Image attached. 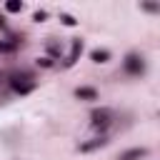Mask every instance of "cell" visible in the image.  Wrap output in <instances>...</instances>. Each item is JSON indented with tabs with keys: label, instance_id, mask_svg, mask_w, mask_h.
Masks as SVG:
<instances>
[{
	"label": "cell",
	"instance_id": "6da1fadb",
	"mask_svg": "<svg viewBox=\"0 0 160 160\" xmlns=\"http://www.w3.org/2000/svg\"><path fill=\"white\" fill-rule=\"evenodd\" d=\"M115 122H118V112H115L112 108H108V105L95 108V110L90 112V128H92L95 132H100V135H108V132L115 128Z\"/></svg>",
	"mask_w": 160,
	"mask_h": 160
},
{
	"label": "cell",
	"instance_id": "7a4b0ae2",
	"mask_svg": "<svg viewBox=\"0 0 160 160\" xmlns=\"http://www.w3.org/2000/svg\"><path fill=\"white\" fill-rule=\"evenodd\" d=\"M5 78H8L10 88H12L18 95H28V92H32V90H35V85H38L35 75H32V72H28V70H20V72H10V75H5Z\"/></svg>",
	"mask_w": 160,
	"mask_h": 160
},
{
	"label": "cell",
	"instance_id": "3957f363",
	"mask_svg": "<svg viewBox=\"0 0 160 160\" xmlns=\"http://www.w3.org/2000/svg\"><path fill=\"white\" fill-rule=\"evenodd\" d=\"M122 70H125V75H130V78H140V75H145L148 62H145V58H142L140 52H128L125 60H122Z\"/></svg>",
	"mask_w": 160,
	"mask_h": 160
},
{
	"label": "cell",
	"instance_id": "277c9868",
	"mask_svg": "<svg viewBox=\"0 0 160 160\" xmlns=\"http://www.w3.org/2000/svg\"><path fill=\"white\" fill-rule=\"evenodd\" d=\"M108 142H110V138H108V135H95V138H90L88 142H80V145H78V150H80V152H92V150L105 148Z\"/></svg>",
	"mask_w": 160,
	"mask_h": 160
},
{
	"label": "cell",
	"instance_id": "5b68a950",
	"mask_svg": "<svg viewBox=\"0 0 160 160\" xmlns=\"http://www.w3.org/2000/svg\"><path fill=\"white\" fill-rule=\"evenodd\" d=\"M148 155H150L148 148H128V150H122L115 160H142V158H148Z\"/></svg>",
	"mask_w": 160,
	"mask_h": 160
},
{
	"label": "cell",
	"instance_id": "8992f818",
	"mask_svg": "<svg viewBox=\"0 0 160 160\" xmlns=\"http://www.w3.org/2000/svg\"><path fill=\"white\" fill-rule=\"evenodd\" d=\"M75 98H78V100H98L100 92H98L95 88H90V85H80V88L75 90Z\"/></svg>",
	"mask_w": 160,
	"mask_h": 160
},
{
	"label": "cell",
	"instance_id": "52a82bcc",
	"mask_svg": "<svg viewBox=\"0 0 160 160\" xmlns=\"http://www.w3.org/2000/svg\"><path fill=\"white\" fill-rule=\"evenodd\" d=\"M80 52H82V40H72L70 52H68V58H65V65H75L78 58H80Z\"/></svg>",
	"mask_w": 160,
	"mask_h": 160
},
{
	"label": "cell",
	"instance_id": "ba28073f",
	"mask_svg": "<svg viewBox=\"0 0 160 160\" xmlns=\"http://www.w3.org/2000/svg\"><path fill=\"white\" fill-rule=\"evenodd\" d=\"M90 58H92V62H108V60H110V50H105V48L100 50V48H98V50L90 52Z\"/></svg>",
	"mask_w": 160,
	"mask_h": 160
},
{
	"label": "cell",
	"instance_id": "9c48e42d",
	"mask_svg": "<svg viewBox=\"0 0 160 160\" xmlns=\"http://www.w3.org/2000/svg\"><path fill=\"white\" fill-rule=\"evenodd\" d=\"M20 48V40H0V52H15Z\"/></svg>",
	"mask_w": 160,
	"mask_h": 160
},
{
	"label": "cell",
	"instance_id": "30bf717a",
	"mask_svg": "<svg viewBox=\"0 0 160 160\" xmlns=\"http://www.w3.org/2000/svg\"><path fill=\"white\" fill-rule=\"evenodd\" d=\"M22 8H25L22 2H5V10H8V12H20Z\"/></svg>",
	"mask_w": 160,
	"mask_h": 160
},
{
	"label": "cell",
	"instance_id": "8fae6325",
	"mask_svg": "<svg viewBox=\"0 0 160 160\" xmlns=\"http://www.w3.org/2000/svg\"><path fill=\"white\" fill-rule=\"evenodd\" d=\"M60 20H62L65 25H70V28H72V25H78V20H75L72 15H68V12H62V15H60Z\"/></svg>",
	"mask_w": 160,
	"mask_h": 160
},
{
	"label": "cell",
	"instance_id": "7c38bea8",
	"mask_svg": "<svg viewBox=\"0 0 160 160\" xmlns=\"http://www.w3.org/2000/svg\"><path fill=\"white\" fill-rule=\"evenodd\" d=\"M38 65H40V68H55V62H52L50 58H38Z\"/></svg>",
	"mask_w": 160,
	"mask_h": 160
},
{
	"label": "cell",
	"instance_id": "4fadbf2b",
	"mask_svg": "<svg viewBox=\"0 0 160 160\" xmlns=\"http://www.w3.org/2000/svg\"><path fill=\"white\" fill-rule=\"evenodd\" d=\"M142 10H148V12H158L160 8H158L155 2H145V5H142Z\"/></svg>",
	"mask_w": 160,
	"mask_h": 160
}]
</instances>
